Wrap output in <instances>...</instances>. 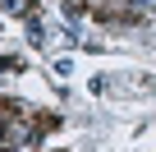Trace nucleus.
Masks as SVG:
<instances>
[{
    "label": "nucleus",
    "instance_id": "obj_1",
    "mask_svg": "<svg viewBox=\"0 0 156 152\" xmlns=\"http://www.w3.org/2000/svg\"><path fill=\"white\" fill-rule=\"evenodd\" d=\"M0 134H5V124H0Z\"/></svg>",
    "mask_w": 156,
    "mask_h": 152
}]
</instances>
